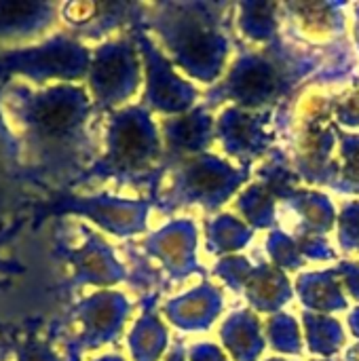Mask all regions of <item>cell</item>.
I'll return each instance as SVG.
<instances>
[{"mask_svg":"<svg viewBox=\"0 0 359 361\" xmlns=\"http://www.w3.org/2000/svg\"><path fill=\"white\" fill-rule=\"evenodd\" d=\"M358 59L349 38L330 44H303L284 34L260 49L239 47L224 76L205 91L209 110L233 104L241 110H277L305 91L349 82Z\"/></svg>","mask_w":359,"mask_h":361,"instance_id":"cell-1","label":"cell"},{"mask_svg":"<svg viewBox=\"0 0 359 361\" xmlns=\"http://www.w3.org/2000/svg\"><path fill=\"white\" fill-rule=\"evenodd\" d=\"M237 4L229 0H169L148 6L144 27L152 30L165 55L186 76L216 85L235 47Z\"/></svg>","mask_w":359,"mask_h":361,"instance_id":"cell-2","label":"cell"},{"mask_svg":"<svg viewBox=\"0 0 359 361\" xmlns=\"http://www.w3.org/2000/svg\"><path fill=\"white\" fill-rule=\"evenodd\" d=\"M91 173L135 188H150L157 201L163 182V137L152 112L142 104L110 112L104 133V152Z\"/></svg>","mask_w":359,"mask_h":361,"instance_id":"cell-3","label":"cell"},{"mask_svg":"<svg viewBox=\"0 0 359 361\" xmlns=\"http://www.w3.org/2000/svg\"><path fill=\"white\" fill-rule=\"evenodd\" d=\"M15 102L17 121L40 152H70L85 137L95 110L89 91L68 82L21 91Z\"/></svg>","mask_w":359,"mask_h":361,"instance_id":"cell-4","label":"cell"},{"mask_svg":"<svg viewBox=\"0 0 359 361\" xmlns=\"http://www.w3.org/2000/svg\"><path fill=\"white\" fill-rule=\"evenodd\" d=\"M252 178V169L233 167L216 152H203L178 163L171 169L169 186L163 188L154 205L163 214L182 207L201 205L205 212H218Z\"/></svg>","mask_w":359,"mask_h":361,"instance_id":"cell-5","label":"cell"},{"mask_svg":"<svg viewBox=\"0 0 359 361\" xmlns=\"http://www.w3.org/2000/svg\"><path fill=\"white\" fill-rule=\"evenodd\" d=\"M91 49L80 38L70 34H55L38 44L8 51L0 55V72L21 76L34 85H76L87 78L91 63Z\"/></svg>","mask_w":359,"mask_h":361,"instance_id":"cell-6","label":"cell"},{"mask_svg":"<svg viewBox=\"0 0 359 361\" xmlns=\"http://www.w3.org/2000/svg\"><path fill=\"white\" fill-rule=\"evenodd\" d=\"M142 57L133 34L97 44L91 53L87 91L95 110H118L135 97L142 85Z\"/></svg>","mask_w":359,"mask_h":361,"instance_id":"cell-7","label":"cell"},{"mask_svg":"<svg viewBox=\"0 0 359 361\" xmlns=\"http://www.w3.org/2000/svg\"><path fill=\"white\" fill-rule=\"evenodd\" d=\"M131 34L138 44L146 78L142 106L167 118L186 114L197 108L201 91L176 72V66L165 55V51L150 38L146 27L138 25L135 30H131Z\"/></svg>","mask_w":359,"mask_h":361,"instance_id":"cell-8","label":"cell"},{"mask_svg":"<svg viewBox=\"0 0 359 361\" xmlns=\"http://www.w3.org/2000/svg\"><path fill=\"white\" fill-rule=\"evenodd\" d=\"M150 209H152L150 199H127L108 192L70 197L59 205V212L85 218L91 224H95L99 231L116 239L144 235L148 231Z\"/></svg>","mask_w":359,"mask_h":361,"instance_id":"cell-9","label":"cell"},{"mask_svg":"<svg viewBox=\"0 0 359 361\" xmlns=\"http://www.w3.org/2000/svg\"><path fill=\"white\" fill-rule=\"evenodd\" d=\"M290 133L292 152H288V157L300 180L311 186L332 188L341 173V163L334 157L339 146V125L334 121L298 123Z\"/></svg>","mask_w":359,"mask_h":361,"instance_id":"cell-10","label":"cell"},{"mask_svg":"<svg viewBox=\"0 0 359 361\" xmlns=\"http://www.w3.org/2000/svg\"><path fill=\"white\" fill-rule=\"evenodd\" d=\"M275 110H241L226 106L216 118V137L224 154L239 161L241 167L252 169V163L264 159L275 148L277 133L273 125Z\"/></svg>","mask_w":359,"mask_h":361,"instance_id":"cell-11","label":"cell"},{"mask_svg":"<svg viewBox=\"0 0 359 361\" xmlns=\"http://www.w3.org/2000/svg\"><path fill=\"white\" fill-rule=\"evenodd\" d=\"M197 245L199 231L190 218L171 220L142 241L146 256L161 264L171 283H182L195 275L203 279L207 277L205 269L197 260Z\"/></svg>","mask_w":359,"mask_h":361,"instance_id":"cell-12","label":"cell"},{"mask_svg":"<svg viewBox=\"0 0 359 361\" xmlns=\"http://www.w3.org/2000/svg\"><path fill=\"white\" fill-rule=\"evenodd\" d=\"M347 2L292 0L281 2V34L303 44H330L345 38Z\"/></svg>","mask_w":359,"mask_h":361,"instance_id":"cell-13","label":"cell"},{"mask_svg":"<svg viewBox=\"0 0 359 361\" xmlns=\"http://www.w3.org/2000/svg\"><path fill=\"white\" fill-rule=\"evenodd\" d=\"M74 315L80 326V347L95 351L112 345L123 334L131 315V302L118 290H95L76 305Z\"/></svg>","mask_w":359,"mask_h":361,"instance_id":"cell-14","label":"cell"},{"mask_svg":"<svg viewBox=\"0 0 359 361\" xmlns=\"http://www.w3.org/2000/svg\"><path fill=\"white\" fill-rule=\"evenodd\" d=\"M163 137V176L178 163L209 152L216 137V118L205 104L186 114L169 116L161 123Z\"/></svg>","mask_w":359,"mask_h":361,"instance_id":"cell-15","label":"cell"},{"mask_svg":"<svg viewBox=\"0 0 359 361\" xmlns=\"http://www.w3.org/2000/svg\"><path fill=\"white\" fill-rule=\"evenodd\" d=\"M63 21L74 36L104 38L121 27L144 23V6L133 2H97V0H72L59 8Z\"/></svg>","mask_w":359,"mask_h":361,"instance_id":"cell-16","label":"cell"},{"mask_svg":"<svg viewBox=\"0 0 359 361\" xmlns=\"http://www.w3.org/2000/svg\"><path fill=\"white\" fill-rule=\"evenodd\" d=\"M83 235L80 245L70 254L74 286L114 290V286L129 281L127 267L118 260L112 245L93 231L83 228Z\"/></svg>","mask_w":359,"mask_h":361,"instance_id":"cell-17","label":"cell"},{"mask_svg":"<svg viewBox=\"0 0 359 361\" xmlns=\"http://www.w3.org/2000/svg\"><path fill=\"white\" fill-rule=\"evenodd\" d=\"M224 311V292L203 281L163 305L165 319L180 332H207Z\"/></svg>","mask_w":359,"mask_h":361,"instance_id":"cell-18","label":"cell"},{"mask_svg":"<svg viewBox=\"0 0 359 361\" xmlns=\"http://www.w3.org/2000/svg\"><path fill=\"white\" fill-rule=\"evenodd\" d=\"M57 6L44 0H0V40H25L47 32Z\"/></svg>","mask_w":359,"mask_h":361,"instance_id":"cell-19","label":"cell"},{"mask_svg":"<svg viewBox=\"0 0 359 361\" xmlns=\"http://www.w3.org/2000/svg\"><path fill=\"white\" fill-rule=\"evenodd\" d=\"M296 294L311 313L330 315L349 309V300L345 296L336 267L326 271L300 273L296 279Z\"/></svg>","mask_w":359,"mask_h":361,"instance_id":"cell-20","label":"cell"},{"mask_svg":"<svg viewBox=\"0 0 359 361\" xmlns=\"http://www.w3.org/2000/svg\"><path fill=\"white\" fill-rule=\"evenodd\" d=\"M243 296L248 298L254 311L275 315L292 302L294 290L284 271L269 262H258L243 290Z\"/></svg>","mask_w":359,"mask_h":361,"instance_id":"cell-21","label":"cell"},{"mask_svg":"<svg viewBox=\"0 0 359 361\" xmlns=\"http://www.w3.org/2000/svg\"><path fill=\"white\" fill-rule=\"evenodd\" d=\"M220 341L235 361H258L267 347L262 324L250 309L235 311L222 322Z\"/></svg>","mask_w":359,"mask_h":361,"instance_id":"cell-22","label":"cell"},{"mask_svg":"<svg viewBox=\"0 0 359 361\" xmlns=\"http://www.w3.org/2000/svg\"><path fill=\"white\" fill-rule=\"evenodd\" d=\"M157 296H152L146 305L142 315L135 319L129 336L127 349L131 353V361H161L169 347V330L161 322L154 311Z\"/></svg>","mask_w":359,"mask_h":361,"instance_id":"cell-23","label":"cell"},{"mask_svg":"<svg viewBox=\"0 0 359 361\" xmlns=\"http://www.w3.org/2000/svg\"><path fill=\"white\" fill-rule=\"evenodd\" d=\"M237 30L243 38L256 44H269L281 34V2H237Z\"/></svg>","mask_w":359,"mask_h":361,"instance_id":"cell-24","label":"cell"},{"mask_svg":"<svg viewBox=\"0 0 359 361\" xmlns=\"http://www.w3.org/2000/svg\"><path fill=\"white\" fill-rule=\"evenodd\" d=\"M288 207L300 218L296 233H309V235H328L336 224V209L330 197H326L320 190L298 188L288 201Z\"/></svg>","mask_w":359,"mask_h":361,"instance_id":"cell-25","label":"cell"},{"mask_svg":"<svg viewBox=\"0 0 359 361\" xmlns=\"http://www.w3.org/2000/svg\"><path fill=\"white\" fill-rule=\"evenodd\" d=\"M256 182L275 199L288 201L300 188V176L292 167V161L284 148H271L256 169Z\"/></svg>","mask_w":359,"mask_h":361,"instance_id":"cell-26","label":"cell"},{"mask_svg":"<svg viewBox=\"0 0 359 361\" xmlns=\"http://www.w3.org/2000/svg\"><path fill=\"white\" fill-rule=\"evenodd\" d=\"M252 237L254 228L233 214H220L205 220V252L212 256H233L248 247Z\"/></svg>","mask_w":359,"mask_h":361,"instance_id":"cell-27","label":"cell"},{"mask_svg":"<svg viewBox=\"0 0 359 361\" xmlns=\"http://www.w3.org/2000/svg\"><path fill=\"white\" fill-rule=\"evenodd\" d=\"M303 328H305V338H307L309 351L313 355H322L324 360H330L332 355H336L347 341L343 324L330 315L305 311Z\"/></svg>","mask_w":359,"mask_h":361,"instance_id":"cell-28","label":"cell"},{"mask_svg":"<svg viewBox=\"0 0 359 361\" xmlns=\"http://www.w3.org/2000/svg\"><path fill=\"white\" fill-rule=\"evenodd\" d=\"M237 209L243 216L245 224L254 231H273L277 224L275 199L258 184H250L237 197Z\"/></svg>","mask_w":359,"mask_h":361,"instance_id":"cell-29","label":"cell"},{"mask_svg":"<svg viewBox=\"0 0 359 361\" xmlns=\"http://www.w3.org/2000/svg\"><path fill=\"white\" fill-rule=\"evenodd\" d=\"M339 154L341 173L332 184V190L347 197H359V133L339 129Z\"/></svg>","mask_w":359,"mask_h":361,"instance_id":"cell-30","label":"cell"},{"mask_svg":"<svg viewBox=\"0 0 359 361\" xmlns=\"http://www.w3.org/2000/svg\"><path fill=\"white\" fill-rule=\"evenodd\" d=\"M267 338L275 353L281 355H300L303 353V334L300 326L292 315L275 313L267 319Z\"/></svg>","mask_w":359,"mask_h":361,"instance_id":"cell-31","label":"cell"},{"mask_svg":"<svg viewBox=\"0 0 359 361\" xmlns=\"http://www.w3.org/2000/svg\"><path fill=\"white\" fill-rule=\"evenodd\" d=\"M267 254L269 258L273 260V267H277L279 271L288 273V271H300L307 260L303 258L300 250H298V243L294 237H290L288 233L279 231V228H273L267 237Z\"/></svg>","mask_w":359,"mask_h":361,"instance_id":"cell-32","label":"cell"},{"mask_svg":"<svg viewBox=\"0 0 359 361\" xmlns=\"http://www.w3.org/2000/svg\"><path fill=\"white\" fill-rule=\"evenodd\" d=\"M252 273H254L252 262L245 256H241V254L224 256L214 267V277H218L235 294H243Z\"/></svg>","mask_w":359,"mask_h":361,"instance_id":"cell-33","label":"cell"},{"mask_svg":"<svg viewBox=\"0 0 359 361\" xmlns=\"http://www.w3.org/2000/svg\"><path fill=\"white\" fill-rule=\"evenodd\" d=\"M339 245L345 254L359 252V201H349L343 205L336 218Z\"/></svg>","mask_w":359,"mask_h":361,"instance_id":"cell-34","label":"cell"},{"mask_svg":"<svg viewBox=\"0 0 359 361\" xmlns=\"http://www.w3.org/2000/svg\"><path fill=\"white\" fill-rule=\"evenodd\" d=\"M298 250L303 254L305 260H313V262H330L336 260V252L330 245L326 235H309V233H300L294 235Z\"/></svg>","mask_w":359,"mask_h":361,"instance_id":"cell-35","label":"cell"},{"mask_svg":"<svg viewBox=\"0 0 359 361\" xmlns=\"http://www.w3.org/2000/svg\"><path fill=\"white\" fill-rule=\"evenodd\" d=\"M334 123L349 129H359V87H351L339 93L336 108H334Z\"/></svg>","mask_w":359,"mask_h":361,"instance_id":"cell-36","label":"cell"},{"mask_svg":"<svg viewBox=\"0 0 359 361\" xmlns=\"http://www.w3.org/2000/svg\"><path fill=\"white\" fill-rule=\"evenodd\" d=\"M21 157V144L15 137L13 129L8 127L4 114L0 112V171L13 169L19 163Z\"/></svg>","mask_w":359,"mask_h":361,"instance_id":"cell-37","label":"cell"},{"mask_svg":"<svg viewBox=\"0 0 359 361\" xmlns=\"http://www.w3.org/2000/svg\"><path fill=\"white\" fill-rule=\"evenodd\" d=\"M17 361H61V357L42 341H25L17 351Z\"/></svg>","mask_w":359,"mask_h":361,"instance_id":"cell-38","label":"cell"},{"mask_svg":"<svg viewBox=\"0 0 359 361\" xmlns=\"http://www.w3.org/2000/svg\"><path fill=\"white\" fill-rule=\"evenodd\" d=\"M336 271H339L343 290H347V294L359 302V262H355V260H341Z\"/></svg>","mask_w":359,"mask_h":361,"instance_id":"cell-39","label":"cell"},{"mask_svg":"<svg viewBox=\"0 0 359 361\" xmlns=\"http://www.w3.org/2000/svg\"><path fill=\"white\" fill-rule=\"evenodd\" d=\"M188 361H229L224 351L214 343H197L186 351Z\"/></svg>","mask_w":359,"mask_h":361,"instance_id":"cell-40","label":"cell"},{"mask_svg":"<svg viewBox=\"0 0 359 361\" xmlns=\"http://www.w3.org/2000/svg\"><path fill=\"white\" fill-rule=\"evenodd\" d=\"M165 361H188V357H186V349H184V343H182V341H178V343L174 345V349L169 351V355L165 357Z\"/></svg>","mask_w":359,"mask_h":361,"instance_id":"cell-41","label":"cell"},{"mask_svg":"<svg viewBox=\"0 0 359 361\" xmlns=\"http://www.w3.org/2000/svg\"><path fill=\"white\" fill-rule=\"evenodd\" d=\"M347 324H349V330H351V334L355 336L359 341V305L349 313V317H347Z\"/></svg>","mask_w":359,"mask_h":361,"instance_id":"cell-42","label":"cell"},{"mask_svg":"<svg viewBox=\"0 0 359 361\" xmlns=\"http://www.w3.org/2000/svg\"><path fill=\"white\" fill-rule=\"evenodd\" d=\"M345 361H359V343L347 349V353H345Z\"/></svg>","mask_w":359,"mask_h":361,"instance_id":"cell-43","label":"cell"},{"mask_svg":"<svg viewBox=\"0 0 359 361\" xmlns=\"http://www.w3.org/2000/svg\"><path fill=\"white\" fill-rule=\"evenodd\" d=\"M353 11H355V25H353V38H355V44L359 49V2L353 4Z\"/></svg>","mask_w":359,"mask_h":361,"instance_id":"cell-44","label":"cell"},{"mask_svg":"<svg viewBox=\"0 0 359 361\" xmlns=\"http://www.w3.org/2000/svg\"><path fill=\"white\" fill-rule=\"evenodd\" d=\"M93 361H127L123 355H118V353H106V355H102V357H95Z\"/></svg>","mask_w":359,"mask_h":361,"instance_id":"cell-45","label":"cell"},{"mask_svg":"<svg viewBox=\"0 0 359 361\" xmlns=\"http://www.w3.org/2000/svg\"><path fill=\"white\" fill-rule=\"evenodd\" d=\"M267 361H290V360H284V357H271V360Z\"/></svg>","mask_w":359,"mask_h":361,"instance_id":"cell-46","label":"cell"},{"mask_svg":"<svg viewBox=\"0 0 359 361\" xmlns=\"http://www.w3.org/2000/svg\"><path fill=\"white\" fill-rule=\"evenodd\" d=\"M313 361H334V360H313Z\"/></svg>","mask_w":359,"mask_h":361,"instance_id":"cell-47","label":"cell"}]
</instances>
